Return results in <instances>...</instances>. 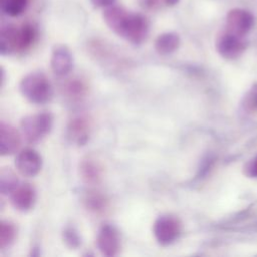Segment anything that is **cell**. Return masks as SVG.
I'll list each match as a JSON object with an SVG mask.
<instances>
[{"label": "cell", "instance_id": "cell-1", "mask_svg": "<svg viewBox=\"0 0 257 257\" xmlns=\"http://www.w3.org/2000/svg\"><path fill=\"white\" fill-rule=\"evenodd\" d=\"M102 16L113 32L134 44L142 43L148 36L149 23L142 14L113 4L104 9Z\"/></svg>", "mask_w": 257, "mask_h": 257}, {"label": "cell", "instance_id": "cell-2", "mask_svg": "<svg viewBox=\"0 0 257 257\" xmlns=\"http://www.w3.org/2000/svg\"><path fill=\"white\" fill-rule=\"evenodd\" d=\"M20 93L30 102L43 104L52 97V85L47 76L40 71L26 74L19 83Z\"/></svg>", "mask_w": 257, "mask_h": 257}, {"label": "cell", "instance_id": "cell-3", "mask_svg": "<svg viewBox=\"0 0 257 257\" xmlns=\"http://www.w3.org/2000/svg\"><path fill=\"white\" fill-rule=\"evenodd\" d=\"M53 117L49 112H39L26 115L20 121V127L24 138L29 143L42 140L52 128Z\"/></svg>", "mask_w": 257, "mask_h": 257}, {"label": "cell", "instance_id": "cell-4", "mask_svg": "<svg viewBox=\"0 0 257 257\" xmlns=\"http://www.w3.org/2000/svg\"><path fill=\"white\" fill-rule=\"evenodd\" d=\"M181 229L182 225L178 218L172 215H162L155 221L153 233L160 245L167 246L178 239Z\"/></svg>", "mask_w": 257, "mask_h": 257}, {"label": "cell", "instance_id": "cell-5", "mask_svg": "<svg viewBox=\"0 0 257 257\" xmlns=\"http://www.w3.org/2000/svg\"><path fill=\"white\" fill-rule=\"evenodd\" d=\"M253 15L244 9L235 8L229 11L226 18V30L239 36H244L253 26Z\"/></svg>", "mask_w": 257, "mask_h": 257}, {"label": "cell", "instance_id": "cell-6", "mask_svg": "<svg viewBox=\"0 0 257 257\" xmlns=\"http://www.w3.org/2000/svg\"><path fill=\"white\" fill-rule=\"evenodd\" d=\"M216 48L223 57L235 58L245 49V42L242 36L225 30L218 35Z\"/></svg>", "mask_w": 257, "mask_h": 257}, {"label": "cell", "instance_id": "cell-7", "mask_svg": "<svg viewBox=\"0 0 257 257\" xmlns=\"http://www.w3.org/2000/svg\"><path fill=\"white\" fill-rule=\"evenodd\" d=\"M42 166L40 155L32 149L20 151L15 159L17 171L24 177H34L39 173Z\"/></svg>", "mask_w": 257, "mask_h": 257}, {"label": "cell", "instance_id": "cell-8", "mask_svg": "<svg viewBox=\"0 0 257 257\" xmlns=\"http://www.w3.org/2000/svg\"><path fill=\"white\" fill-rule=\"evenodd\" d=\"M97 247L102 255L115 256L120 248V240L117 231L111 225H103L97 234Z\"/></svg>", "mask_w": 257, "mask_h": 257}, {"label": "cell", "instance_id": "cell-9", "mask_svg": "<svg viewBox=\"0 0 257 257\" xmlns=\"http://www.w3.org/2000/svg\"><path fill=\"white\" fill-rule=\"evenodd\" d=\"M9 195L11 205L14 209L20 212L29 211L36 200L35 189L27 183L18 185Z\"/></svg>", "mask_w": 257, "mask_h": 257}, {"label": "cell", "instance_id": "cell-10", "mask_svg": "<svg viewBox=\"0 0 257 257\" xmlns=\"http://www.w3.org/2000/svg\"><path fill=\"white\" fill-rule=\"evenodd\" d=\"M50 65L52 71L59 76L66 75L73 66V58L70 50L63 44L55 45L51 52Z\"/></svg>", "mask_w": 257, "mask_h": 257}, {"label": "cell", "instance_id": "cell-11", "mask_svg": "<svg viewBox=\"0 0 257 257\" xmlns=\"http://www.w3.org/2000/svg\"><path fill=\"white\" fill-rule=\"evenodd\" d=\"M21 144V139L18 131L1 121L0 123V153L2 156H9L17 152Z\"/></svg>", "mask_w": 257, "mask_h": 257}, {"label": "cell", "instance_id": "cell-12", "mask_svg": "<svg viewBox=\"0 0 257 257\" xmlns=\"http://www.w3.org/2000/svg\"><path fill=\"white\" fill-rule=\"evenodd\" d=\"M90 124L86 117L84 116H76L70 120L67 127V135L71 142L76 145L82 146L86 143L89 136Z\"/></svg>", "mask_w": 257, "mask_h": 257}, {"label": "cell", "instance_id": "cell-13", "mask_svg": "<svg viewBox=\"0 0 257 257\" xmlns=\"http://www.w3.org/2000/svg\"><path fill=\"white\" fill-rule=\"evenodd\" d=\"M80 177L88 185H96L100 182L102 170L100 165L90 158L84 159L79 165Z\"/></svg>", "mask_w": 257, "mask_h": 257}, {"label": "cell", "instance_id": "cell-14", "mask_svg": "<svg viewBox=\"0 0 257 257\" xmlns=\"http://www.w3.org/2000/svg\"><path fill=\"white\" fill-rule=\"evenodd\" d=\"M180 41V36L177 33L165 32L157 37L155 49L161 55H169L178 49Z\"/></svg>", "mask_w": 257, "mask_h": 257}, {"label": "cell", "instance_id": "cell-15", "mask_svg": "<svg viewBox=\"0 0 257 257\" xmlns=\"http://www.w3.org/2000/svg\"><path fill=\"white\" fill-rule=\"evenodd\" d=\"M16 29L15 25L2 26L0 30V52L2 55L16 51Z\"/></svg>", "mask_w": 257, "mask_h": 257}, {"label": "cell", "instance_id": "cell-16", "mask_svg": "<svg viewBox=\"0 0 257 257\" xmlns=\"http://www.w3.org/2000/svg\"><path fill=\"white\" fill-rule=\"evenodd\" d=\"M36 37V30L31 24H23L17 27L16 31V51L27 49Z\"/></svg>", "mask_w": 257, "mask_h": 257}, {"label": "cell", "instance_id": "cell-17", "mask_svg": "<svg viewBox=\"0 0 257 257\" xmlns=\"http://www.w3.org/2000/svg\"><path fill=\"white\" fill-rule=\"evenodd\" d=\"M84 205L87 210L99 214L105 211L107 207V201L103 195H101L99 192H88L84 199H83Z\"/></svg>", "mask_w": 257, "mask_h": 257}, {"label": "cell", "instance_id": "cell-18", "mask_svg": "<svg viewBox=\"0 0 257 257\" xmlns=\"http://www.w3.org/2000/svg\"><path fill=\"white\" fill-rule=\"evenodd\" d=\"M17 235L16 226L10 221H2L0 227V248L4 250L10 247Z\"/></svg>", "mask_w": 257, "mask_h": 257}, {"label": "cell", "instance_id": "cell-19", "mask_svg": "<svg viewBox=\"0 0 257 257\" xmlns=\"http://www.w3.org/2000/svg\"><path fill=\"white\" fill-rule=\"evenodd\" d=\"M28 5V0H0V7L3 13L15 17L22 14Z\"/></svg>", "mask_w": 257, "mask_h": 257}, {"label": "cell", "instance_id": "cell-20", "mask_svg": "<svg viewBox=\"0 0 257 257\" xmlns=\"http://www.w3.org/2000/svg\"><path fill=\"white\" fill-rule=\"evenodd\" d=\"M18 186L17 176L10 169H3L0 174V191L3 195L10 194Z\"/></svg>", "mask_w": 257, "mask_h": 257}, {"label": "cell", "instance_id": "cell-21", "mask_svg": "<svg viewBox=\"0 0 257 257\" xmlns=\"http://www.w3.org/2000/svg\"><path fill=\"white\" fill-rule=\"evenodd\" d=\"M66 92L71 97H81L86 92V86L80 79H72L65 86Z\"/></svg>", "mask_w": 257, "mask_h": 257}, {"label": "cell", "instance_id": "cell-22", "mask_svg": "<svg viewBox=\"0 0 257 257\" xmlns=\"http://www.w3.org/2000/svg\"><path fill=\"white\" fill-rule=\"evenodd\" d=\"M63 240L70 248H77L80 245V238L73 228H66L64 230Z\"/></svg>", "mask_w": 257, "mask_h": 257}, {"label": "cell", "instance_id": "cell-23", "mask_svg": "<svg viewBox=\"0 0 257 257\" xmlns=\"http://www.w3.org/2000/svg\"><path fill=\"white\" fill-rule=\"evenodd\" d=\"M245 105L247 108L257 109V85H255L248 93L245 99Z\"/></svg>", "mask_w": 257, "mask_h": 257}, {"label": "cell", "instance_id": "cell-24", "mask_svg": "<svg viewBox=\"0 0 257 257\" xmlns=\"http://www.w3.org/2000/svg\"><path fill=\"white\" fill-rule=\"evenodd\" d=\"M246 174L249 176L257 177V158H255L252 162H250L245 168Z\"/></svg>", "mask_w": 257, "mask_h": 257}, {"label": "cell", "instance_id": "cell-25", "mask_svg": "<svg viewBox=\"0 0 257 257\" xmlns=\"http://www.w3.org/2000/svg\"><path fill=\"white\" fill-rule=\"evenodd\" d=\"M116 0H90V2L96 6V7H101V8H107L113 4H115Z\"/></svg>", "mask_w": 257, "mask_h": 257}, {"label": "cell", "instance_id": "cell-26", "mask_svg": "<svg viewBox=\"0 0 257 257\" xmlns=\"http://www.w3.org/2000/svg\"><path fill=\"white\" fill-rule=\"evenodd\" d=\"M141 3H142V5H143L144 7L153 8V7H155L156 5H158L159 0H142Z\"/></svg>", "mask_w": 257, "mask_h": 257}, {"label": "cell", "instance_id": "cell-27", "mask_svg": "<svg viewBox=\"0 0 257 257\" xmlns=\"http://www.w3.org/2000/svg\"><path fill=\"white\" fill-rule=\"evenodd\" d=\"M163 1L168 6H174L180 2V0H163Z\"/></svg>", "mask_w": 257, "mask_h": 257}]
</instances>
